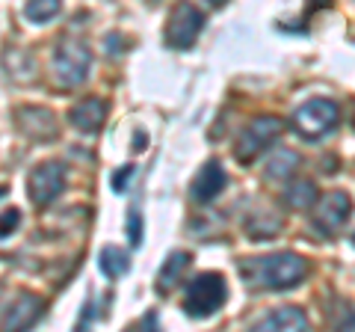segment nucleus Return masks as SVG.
Segmentation results:
<instances>
[{
  "label": "nucleus",
  "instance_id": "f257e3e1",
  "mask_svg": "<svg viewBox=\"0 0 355 332\" xmlns=\"http://www.w3.org/2000/svg\"><path fill=\"white\" fill-rule=\"evenodd\" d=\"M240 276L249 288L258 291H291L302 285L308 276V261L296 252H275V256H258L240 261Z\"/></svg>",
  "mask_w": 355,
  "mask_h": 332
},
{
  "label": "nucleus",
  "instance_id": "f03ea898",
  "mask_svg": "<svg viewBox=\"0 0 355 332\" xmlns=\"http://www.w3.org/2000/svg\"><path fill=\"white\" fill-rule=\"evenodd\" d=\"M340 122V107L331 98H311L293 110V131L308 142L329 137Z\"/></svg>",
  "mask_w": 355,
  "mask_h": 332
},
{
  "label": "nucleus",
  "instance_id": "7ed1b4c3",
  "mask_svg": "<svg viewBox=\"0 0 355 332\" xmlns=\"http://www.w3.org/2000/svg\"><path fill=\"white\" fill-rule=\"evenodd\" d=\"M228 297L225 279L219 273H202L187 285L184 291V312L190 317H210L216 315Z\"/></svg>",
  "mask_w": 355,
  "mask_h": 332
},
{
  "label": "nucleus",
  "instance_id": "20e7f679",
  "mask_svg": "<svg viewBox=\"0 0 355 332\" xmlns=\"http://www.w3.org/2000/svg\"><path fill=\"white\" fill-rule=\"evenodd\" d=\"M89 69H92V51L89 45L77 39H65V42H57L53 48V77H57L60 86H80L86 77H89Z\"/></svg>",
  "mask_w": 355,
  "mask_h": 332
},
{
  "label": "nucleus",
  "instance_id": "39448f33",
  "mask_svg": "<svg viewBox=\"0 0 355 332\" xmlns=\"http://www.w3.org/2000/svg\"><path fill=\"white\" fill-rule=\"evenodd\" d=\"M282 128L284 125H282L279 116H258V119H252L246 125V131L240 134V140H237V149H234L237 158L243 163H252L261 151H266L275 140L282 137Z\"/></svg>",
  "mask_w": 355,
  "mask_h": 332
},
{
  "label": "nucleus",
  "instance_id": "423d86ee",
  "mask_svg": "<svg viewBox=\"0 0 355 332\" xmlns=\"http://www.w3.org/2000/svg\"><path fill=\"white\" fill-rule=\"evenodd\" d=\"M65 181H69V169L65 163L60 160H44L42 166L30 172L27 179V187H30V199L33 205H51L62 190H65Z\"/></svg>",
  "mask_w": 355,
  "mask_h": 332
},
{
  "label": "nucleus",
  "instance_id": "0eeeda50",
  "mask_svg": "<svg viewBox=\"0 0 355 332\" xmlns=\"http://www.w3.org/2000/svg\"><path fill=\"white\" fill-rule=\"evenodd\" d=\"M202 30H205V15L198 13L193 3H181L169 15V24H166V42H169V48H175V51H190Z\"/></svg>",
  "mask_w": 355,
  "mask_h": 332
},
{
  "label": "nucleus",
  "instance_id": "6e6552de",
  "mask_svg": "<svg viewBox=\"0 0 355 332\" xmlns=\"http://www.w3.org/2000/svg\"><path fill=\"white\" fill-rule=\"evenodd\" d=\"M352 217V199L347 193H329L320 199V205H314V229L326 238H335Z\"/></svg>",
  "mask_w": 355,
  "mask_h": 332
},
{
  "label": "nucleus",
  "instance_id": "1a4fd4ad",
  "mask_svg": "<svg viewBox=\"0 0 355 332\" xmlns=\"http://www.w3.org/2000/svg\"><path fill=\"white\" fill-rule=\"evenodd\" d=\"M15 119H18V128L24 131L30 140L51 142L57 137V116L44 107H21Z\"/></svg>",
  "mask_w": 355,
  "mask_h": 332
},
{
  "label": "nucleus",
  "instance_id": "9d476101",
  "mask_svg": "<svg viewBox=\"0 0 355 332\" xmlns=\"http://www.w3.org/2000/svg\"><path fill=\"white\" fill-rule=\"evenodd\" d=\"M44 315V300L36 294H21L18 300L9 306V312L3 315V329H12V332H21V329H30L36 326V320Z\"/></svg>",
  "mask_w": 355,
  "mask_h": 332
},
{
  "label": "nucleus",
  "instance_id": "9b49d317",
  "mask_svg": "<svg viewBox=\"0 0 355 332\" xmlns=\"http://www.w3.org/2000/svg\"><path fill=\"white\" fill-rule=\"evenodd\" d=\"M225 184H228V175L225 169H222V163L219 160H207L202 169H198L196 175V181H193V199L196 202H214V199L225 190Z\"/></svg>",
  "mask_w": 355,
  "mask_h": 332
},
{
  "label": "nucleus",
  "instance_id": "f8f14e48",
  "mask_svg": "<svg viewBox=\"0 0 355 332\" xmlns=\"http://www.w3.org/2000/svg\"><path fill=\"white\" fill-rule=\"evenodd\" d=\"M305 332L308 329V315L302 312V308L296 306H282L275 308V312H270L263 320H258V326H254V332Z\"/></svg>",
  "mask_w": 355,
  "mask_h": 332
},
{
  "label": "nucleus",
  "instance_id": "ddd939ff",
  "mask_svg": "<svg viewBox=\"0 0 355 332\" xmlns=\"http://www.w3.org/2000/svg\"><path fill=\"white\" fill-rule=\"evenodd\" d=\"M104 119H107V104L101 98H83V101L74 104L71 113H69V122L80 131V134H95V131H101Z\"/></svg>",
  "mask_w": 355,
  "mask_h": 332
},
{
  "label": "nucleus",
  "instance_id": "4468645a",
  "mask_svg": "<svg viewBox=\"0 0 355 332\" xmlns=\"http://www.w3.org/2000/svg\"><path fill=\"white\" fill-rule=\"evenodd\" d=\"M282 226H284V219L275 214V211H270V208H263V211H252L246 217V231H249L254 240L275 238L282 231Z\"/></svg>",
  "mask_w": 355,
  "mask_h": 332
},
{
  "label": "nucleus",
  "instance_id": "2eb2a0df",
  "mask_svg": "<svg viewBox=\"0 0 355 332\" xmlns=\"http://www.w3.org/2000/svg\"><path fill=\"white\" fill-rule=\"evenodd\" d=\"M284 202L291 208H296V211H308V208H314L317 205V187H314V181H308V179L291 181V184H287V190H284Z\"/></svg>",
  "mask_w": 355,
  "mask_h": 332
},
{
  "label": "nucleus",
  "instance_id": "dca6fc26",
  "mask_svg": "<svg viewBox=\"0 0 355 332\" xmlns=\"http://www.w3.org/2000/svg\"><path fill=\"white\" fill-rule=\"evenodd\" d=\"M187 267H190V256H187V252H172V256L163 261L160 273H157V288H160L163 294H166V291H172L175 282L181 279Z\"/></svg>",
  "mask_w": 355,
  "mask_h": 332
},
{
  "label": "nucleus",
  "instance_id": "f3484780",
  "mask_svg": "<svg viewBox=\"0 0 355 332\" xmlns=\"http://www.w3.org/2000/svg\"><path fill=\"white\" fill-rule=\"evenodd\" d=\"M299 166V154L296 151H275L270 158V166H266V179L272 181H282V179H291Z\"/></svg>",
  "mask_w": 355,
  "mask_h": 332
},
{
  "label": "nucleus",
  "instance_id": "a211bd4d",
  "mask_svg": "<svg viewBox=\"0 0 355 332\" xmlns=\"http://www.w3.org/2000/svg\"><path fill=\"white\" fill-rule=\"evenodd\" d=\"M128 267H130V258H128L125 249H119V247L101 249V270H104L107 279H119V276H125Z\"/></svg>",
  "mask_w": 355,
  "mask_h": 332
},
{
  "label": "nucleus",
  "instance_id": "6ab92c4d",
  "mask_svg": "<svg viewBox=\"0 0 355 332\" xmlns=\"http://www.w3.org/2000/svg\"><path fill=\"white\" fill-rule=\"evenodd\" d=\"M24 13L33 24H48V21L60 13V0H27Z\"/></svg>",
  "mask_w": 355,
  "mask_h": 332
},
{
  "label": "nucleus",
  "instance_id": "aec40b11",
  "mask_svg": "<svg viewBox=\"0 0 355 332\" xmlns=\"http://www.w3.org/2000/svg\"><path fill=\"white\" fill-rule=\"evenodd\" d=\"M18 226H21V211L15 205H6L3 211H0V238H9Z\"/></svg>",
  "mask_w": 355,
  "mask_h": 332
},
{
  "label": "nucleus",
  "instance_id": "412c9836",
  "mask_svg": "<svg viewBox=\"0 0 355 332\" xmlns=\"http://www.w3.org/2000/svg\"><path fill=\"white\" fill-rule=\"evenodd\" d=\"M128 238H130L133 247H139L142 243V214L137 211V208L128 214Z\"/></svg>",
  "mask_w": 355,
  "mask_h": 332
},
{
  "label": "nucleus",
  "instance_id": "4be33fe9",
  "mask_svg": "<svg viewBox=\"0 0 355 332\" xmlns=\"http://www.w3.org/2000/svg\"><path fill=\"white\" fill-rule=\"evenodd\" d=\"M335 326H338V329H349V332H355V306H343V312L338 315Z\"/></svg>",
  "mask_w": 355,
  "mask_h": 332
},
{
  "label": "nucleus",
  "instance_id": "5701e85b",
  "mask_svg": "<svg viewBox=\"0 0 355 332\" xmlns=\"http://www.w3.org/2000/svg\"><path fill=\"white\" fill-rule=\"evenodd\" d=\"M128 179H133V166H130V163L125 166V169H119V172L113 175V190H116V193H121V190H125Z\"/></svg>",
  "mask_w": 355,
  "mask_h": 332
},
{
  "label": "nucleus",
  "instance_id": "b1692460",
  "mask_svg": "<svg viewBox=\"0 0 355 332\" xmlns=\"http://www.w3.org/2000/svg\"><path fill=\"white\" fill-rule=\"evenodd\" d=\"M104 42H110V51H113V53L121 51V36H116V33H113V36H107Z\"/></svg>",
  "mask_w": 355,
  "mask_h": 332
},
{
  "label": "nucleus",
  "instance_id": "393cba45",
  "mask_svg": "<svg viewBox=\"0 0 355 332\" xmlns=\"http://www.w3.org/2000/svg\"><path fill=\"white\" fill-rule=\"evenodd\" d=\"M207 3H210V6H222V3H225V0H207Z\"/></svg>",
  "mask_w": 355,
  "mask_h": 332
},
{
  "label": "nucleus",
  "instance_id": "a878e982",
  "mask_svg": "<svg viewBox=\"0 0 355 332\" xmlns=\"http://www.w3.org/2000/svg\"><path fill=\"white\" fill-rule=\"evenodd\" d=\"M0 297H3V285H0Z\"/></svg>",
  "mask_w": 355,
  "mask_h": 332
},
{
  "label": "nucleus",
  "instance_id": "bb28decb",
  "mask_svg": "<svg viewBox=\"0 0 355 332\" xmlns=\"http://www.w3.org/2000/svg\"><path fill=\"white\" fill-rule=\"evenodd\" d=\"M352 122H355V116H352Z\"/></svg>",
  "mask_w": 355,
  "mask_h": 332
}]
</instances>
